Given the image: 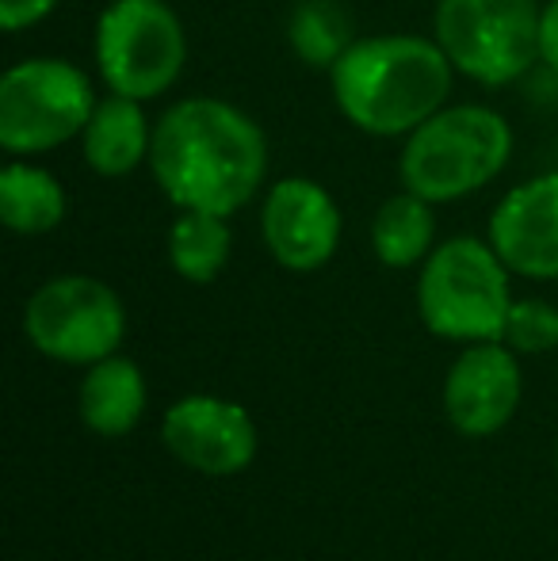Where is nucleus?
<instances>
[{"label":"nucleus","mask_w":558,"mask_h":561,"mask_svg":"<svg viewBox=\"0 0 558 561\" xmlns=\"http://www.w3.org/2000/svg\"><path fill=\"white\" fill-rule=\"evenodd\" d=\"M92 112V84L77 66L58 58L20 61L0 81V146L38 153L84 134Z\"/></svg>","instance_id":"7"},{"label":"nucleus","mask_w":558,"mask_h":561,"mask_svg":"<svg viewBox=\"0 0 558 561\" xmlns=\"http://www.w3.org/2000/svg\"><path fill=\"white\" fill-rule=\"evenodd\" d=\"M153 176L180 210L234 215L264 180V134L223 100H184L153 130Z\"/></svg>","instance_id":"1"},{"label":"nucleus","mask_w":558,"mask_h":561,"mask_svg":"<svg viewBox=\"0 0 558 561\" xmlns=\"http://www.w3.org/2000/svg\"><path fill=\"white\" fill-rule=\"evenodd\" d=\"M509 275L493 244L455 237L429 256L418 283L424 325L444 340H501L509 318Z\"/></svg>","instance_id":"4"},{"label":"nucleus","mask_w":558,"mask_h":561,"mask_svg":"<svg viewBox=\"0 0 558 561\" xmlns=\"http://www.w3.org/2000/svg\"><path fill=\"white\" fill-rule=\"evenodd\" d=\"M169 260L176 275L192 283H210L230 260V226L210 210H180L169 233Z\"/></svg>","instance_id":"16"},{"label":"nucleus","mask_w":558,"mask_h":561,"mask_svg":"<svg viewBox=\"0 0 558 561\" xmlns=\"http://www.w3.org/2000/svg\"><path fill=\"white\" fill-rule=\"evenodd\" d=\"M501 344L513 347L516 355H539L558 347V310L547 302H513L505 318V333H501Z\"/></svg>","instance_id":"19"},{"label":"nucleus","mask_w":558,"mask_h":561,"mask_svg":"<svg viewBox=\"0 0 558 561\" xmlns=\"http://www.w3.org/2000/svg\"><path fill=\"white\" fill-rule=\"evenodd\" d=\"M490 244L528 279H558V172L516 187L490 218Z\"/></svg>","instance_id":"12"},{"label":"nucleus","mask_w":558,"mask_h":561,"mask_svg":"<svg viewBox=\"0 0 558 561\" xmlns=\"http://www.w3.org/2000/svg\"><path fill=\"white\" fill-rule=\"evenodd\" d=\"M0 218L15 233H46L66 218V192L50 172L8 164L0 172Z\"/></svg>","instance_id":"15"},{"label":"nucleus","mask_w":558,"mask_h":561,"mask_svg":"<svg viewBox=\"0 0 558 561\" xmlns=\"http://www.w3.org/2000/svg\"><path fill=\"white\" fill-rule=\"evenodd\" d=\"M27 340L61 363H100L115 355L127 333V313L112 287L89 275H61L38 287L23 310Z\"/></svg>","instance_id":"8"},{"label":"nucleus","mask_w":558,"mask_h":561,"mask_svg":"<svg viewBox=\"0 0 558 561\" xmlns=\"http://www.w3.org/2000/svg\"><path fill=\"white\" fill-rule=\"evenodd\" d=\"M146 413V382L141 370L123 355L92 363L81 386V421L100 436H127Z\"/></svg>","instance_id":"14"},{"label":"nucleus","mask_w":558,"mask_h":561,"mask_svg":"<svg viewBox=\"0 0 558 561\" xmlns=\"http://www.w3.org/2000/svg\"><path fill=\"white\" fill-rule=\"evenodd\" d=\"M539 58L558 69V0H551L539 15Z\"/></svg>","instance_id":"21"},{"label":"nucleus","mask_w":558,"mask_h":561,"mask_svg":"<svg viewBox=\"0 0 558 561\" xmlns=\"http://www.w3.org/2000/svg\"><path fill=\"white\" fill-rule=\"evenodd\" d=\"M452 69L444 46H432L429 38H364L333 66V96L360 130L413 134L447 100Z\"/></svg>","instance_id":"2"},{"label":"nucleus","mask_w":558,"mask_h":561,"mask_svg":"<svg viewBox=\"0 0 558 561\" xmlns=\"http://www.w3.org/2000/svg\"><path fill=\"white\" fill-rule=\"evenodd\" d=\"M291 46L310 66H337L349 50V20L333 0H303L291 15Z\"/></svg>","instance_id":"18"},{"label":"nucleus","mask_w":558,"mask_h":561,"mask_svg":"<svg viewBox=\"0 0 558 561\" xmlns=\"http://www.w3.org/2000/svg\"><path fill=\"white\" fill-rule=\"evenodd\" d=\"M536 0H440L436 35L459 73L509 84L539 54Z\"/></svg>","instance_id":"5"},{"label":"nucleus","mask_w":558,"mask_h":561,"mask_svg":"<svg viewBox=\"0 0 558 561\" xmlns=\"http://www.w3.org/2000/svg\"><path fill=\"white\" fill-rule=\"evenodd\" d=\"M138 104L141 100L112 92L107 100H100L89 126H84V161L100 176H123L149 157L153 138H149L146 115Z\"/></svg>","instance_id":"13"},{"label":"nucleus","mask_w":558,"mask_h":561,"mask_svg":"<svg viewBox=\"0 0 558 561\" xmlns=\"http://www.w3.org/2000/svg\"><path fill=\"white\" fill-rule=\"evenodd\" d=\"M58 0H0V23L8 31H20L27 23H38Z\"/></svg>","instance_id":"20"},{"label":"nucleus","mask_w":558,"mask_h":561,"mask_svg":"<svg viewBox=\"0 0 558 561\" xmlns=\"http://www.w3.org/2000/svg\"><path fill=\"white\" fill-rule=\"evenodd\" d=\"M184 27L161 0H115L96 27V61L107 89L130 100L161 96L184 69Z\"/></svg>","instance_id":"6"},{"label":"nucleus","mask_w":558,"mask_h":561,"mask_svg":"<svg viewBox=\"0 0 558 561\" xmlns=\"http://www.w3.org/2000/svg\"><path fill=\"white\" fill-rule=\"evenodd\" d=\"M264 241L291 272H314L337 252L341 215L314 180H280L264 203Z\"/></svg>","instance_id":"11"},{"label":"nucleus","mask_w":558,"mask_h":561,"mask_svg":"<svg viewBox=\"0 0 558 561\" xmlns=\"http://www.w3.org/2000/svg\"><path fill=\"white\" fill-rule=\"evenodd\" d=\"M513 134L490 107L436 112L413 130L402 153V180L413 195L447 203L490 184L509 161Z\"/></svg>","instance_id":"3"},{"label":"nucleus","mask_w":558,"mask_h":561,"mask_svg":"<svg viewBox=\"0 0 558 561\" xmlns=\"http://www.w3.org/2000/svg\"><path fill=\"white\" fill-rule=\"evenodd\" d=\"M375 256L387 267H410L432 244V210L421 195H395L379 207L372 226Z\"/></svg>","instance_id":"17"},{"label":"nucleus","mask_w":558,"mask_h":561,"mask_svg":"<svg viewBox=\"0 0 558 561\" xmlns=\"http://www.w3.org/2000/svg\"><path fill=\"white\" fill-rule=\"evenodd\" d=\"M516 405H521V367L513 347L482 340L452 363L444 382V409L463 436H490L505 428Z\"/></svg>","instance_id":"10"},{"label":"nucleus","mask_w":558,"mask_h":561,"mask_svg":"<svg viewBox=\"0 0 558 561\" xmlns=\"http://www.w3.org/2000/svg\"><path fill=\"white\" fill-rule=\"evenodd\" d=\"M164 447L184 466L210 478H226L253 462L257 428L249 413L223 398H184L164 413Z\"/></svg>","instance_id":"9"}]
</instances>
